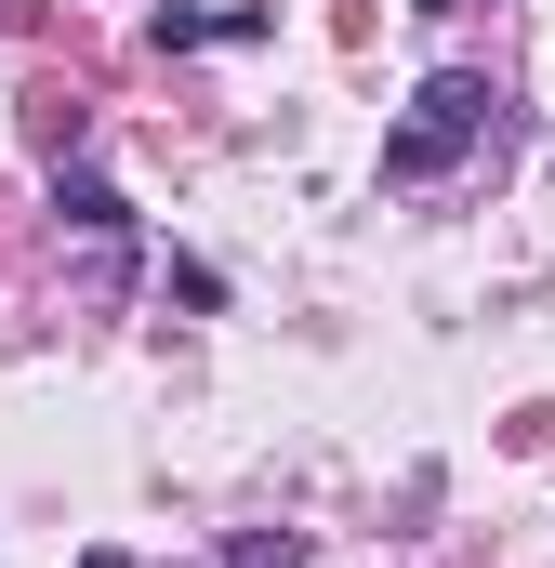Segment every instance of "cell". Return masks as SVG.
Masks as SVG:
<instances>
[{
	"label": "cell",
	"mask_w": 555,
	"mask_h": 568,
	"mask_svg": "<svg viewBox=\"0 0 555 568\" xmlns=\"http://www.w3.org/2000/svg\"><path fill=\"white\" fill-rule=\"evenodd\" d=\"M53 225H80V239H120V225H133V199H120L107 172H53Z\"/></svg>",
	"instance_id": "2"
},
{
	"label": "cell",
	"mask_w": 555,
	"mask_h": 568,
	"mask_svg": "<svg viewBox=\"0 0 555 568\" xmlns=\"http://www.w3.org/2000/svg\"><path fill=\"white\" fill-rule=\"evenodd\" d=\"M476 133H490V80H463V67H436V80L411 93V120L384 133V185H423V172H450V159H463Z\"/></svg>",
	"instance_id": "1"
},
{
	"label": "cell",
	"mask_w": 555,
	"mask_h": 568,
	"mask_svg": "<svg viewBox=\"0 0 555 568\" xmlns=\"http://www.w3.org/2000/svg\"><path fill=\"white\" fill-rule=\"evenodd\" d=\"M411 13H463V0H411Z\"/></svg>",
	"instance_id": "6"
},
{
	"label": "cell",
	"mask_w": 555,
	"mask_h": 568,
	"mask_svg": "<svg viewBox=\"0 0 555 568\" xmlns=\"http://www.w3.org/2000/svg\"><path fill=\"white\" fill-rule=\"evenodd\" d=\"M80 568H133V556H120V542H93V556H80Z\"/></svg>",
	"instance_id": "5"
},
{
	"label": "cell",
	"mask_w": 555,
	"mask_h": 568,
	"mask_svg": "<svg viewBox=\"0 0 555 568\" xmlns=\"http://www.w3.org/2000/svg\"><path fill=\"white\" fill-rule=\"evenodd\" d=\"M145 40H159V53H199V40H225V13H185V0H159V13H145Z\"/></svg>",
	"instance_id": "3"
},
{
	"label": "cell",
	"mask_w": 555,
	"mask_h": 568,
	"mask_svg": "<svg viewBox=\"0 0 555 568\" xmlns=\"http://www.w3.org/2000/svg\"><path fill=\"white\" fill-rule=\"evenodd\" d=\"M304 556V529H239V542H225V568H291Z\"/></svg>",
	"instance_id": "4"
}]
</instances>
